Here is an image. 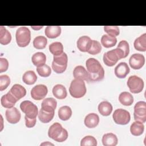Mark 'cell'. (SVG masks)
Wrapping results in <instances>:
<instances>
[{
	"instance_id": "836d02e7",
	"label": "cell",
	"mask_w": 146,
	"mask_h": 146,
	"mask_svg": "<svg viewBox=\"0 0 146 146\" xmlns=\"http://www.w3.org/2000/svg\"><path fill=\"white\" fill-rule=\"evenodd\" d=\"M49 51L54 55H59L63 52V46L59 42H53L49 46Z\"/></svg>"
},
{
	"instance_id": "8d00e7d4",
	"label": "cell",
	"mask_w": 146,
	"mask_h": 146,
	"mask_svg": "<svg viewBox=\"0 0 146 146\" xmlns=\"http://www.w3.org/2000/svg\"><path fill=\"white\" fill-rule=\"evenodd\" d=\"M96 139L92 136H86L84 137L80 142L81 146H96Z\"/></svg>"
},
{
	"instance_id": "4dcf8cb0",
	"label": "cell",
	"mask_w": 146,
	"mask_h": 146,
	"mask_svg": "<svg viewBox=\"0 0 146 146\" xmlns=\"http://www.w3.org/2000/svg\"><path fill=\"white\" fill-rule=\"evenodd\" d=\"M37 80V76L34 71L30 70L25 72L22 76L23 82L28 85L34 84Z\"/></svg>"
},
{
	"instance_id": "5bb4252c",
	"label": "cell",
	"mask_w": 146,
	"mask_h": 146,
	"mask_svg": "<svg viewBox=\"0 0 146 146\" xmlns=\"http://www.w3.org/2000/svg\"><path fill=\"white\" fill-rule=\"evenodd\" d=\"M18 100L9 91L6 94L3 95L1 99V105L6 108H11L14 107Z\"/></svg>"
},
{
	"instance_id": "52a82bcc",
	"label": "cell",
	"mask_w": 146,
	"mask_h": 146,
	"mask_svg": "<svg viewBox=\"0 0 146 146\" xmlns=\"http://www.w3.org/2000/svg\"><path fill=\"white\" fill-rule=\"evenodd\" d=\"M20 108L30 118H36L38 114L37 106L29 100H24L20 104Z\"/></svg>"
},
{
	"instance_id": "74e56055",
	"label": "cell",
	"mask_w": 146,
	"mask_h": 146,
	"mask_svg": "<svg viewBox=\"0 0 146 146\" xmlns=\"http://www.w3.org/2000/svg\"><path fill=\"white\" fill-rule=\"evenodd\" d=\"M36 71L42 77H48L51 73V69L47 64H44L40 67L36 68Z\"/></svg>"
},
{
	"instance_id": "5b68a950",
	"label": "cell",
	"mask_w": 146,
	"mask_h": 146,
	"mask_svg": "<svg viewBox=\"0 0 146 146\" xmlns=\"http://www.w3.org/2000/svg\"><path fill=\"white\" fill-rule=\"evenodd\" d=\"M68 57L65 52L59 55H54L52 62V70L58 74H61L65 71L67 66Z\"/></svg>"
},
{
	"instance_id": "44dd1931",
	"label": "cell",
	"mask_w": 146,
	"mask_h": 146,
	"mask_svg": "<svg viewBox=\"0 0 146 146\" xmlns=\"http://www.w3.org/2000/svg\"><path fill=\"white\" fill-rule=\"evenodd\" d=\"M102 141L104 146H115L117 144L118 139L114 133H108L103 136Z\"/></svg>"
},
{
	"instance_id": "7c38bea8",
	"label": "cell",
	"mask_w": 146,
	"mask_h": 146,
	"mask_svg": "<svg viewBox=\"0 0 146 146\" xmlns=\"http://www.w3.org/2000/svg\"><path fill=\"white\" fill-rule=\"evenodd\" d=\"M5 116L7 121L9 123L16 124L19 121L21 115L19 111L17 108L13 107L6 110Z\"/></svg>"
},
{
	"instance_id": "8fae6325",
	"label": "cell",
	"mask_w": 146,
	"mask_h": 146,
	"mask_svg": "<svg viewBox=\"0 0 146 146\" xmlns=\"http://www.w3.org/2000/svg\"><path fill=\"white\" fill-rule=\"evenodd\" d=\"M86 66L87 71L90 74H97L104 70L100 62L93 58H88L86 60Z\"/></svg>"
},
{
	"instance_id": "f546056e",
	"label": "cell",
	"mask_w": 146,
	"mask_h": 146,
	"mask_svg": "<svg viewBox=\"0 0 146 146\" xmlns=\"http://www.w3.org/2000/svg\"><path fill=\"white\" fill-rule=\"evenodd\" d=\"M117 42L116 37L110 36L108 34H104L102 36L101 43L106 48H110L114 46Z\"/></svg>"
},
{
	"instance_id": "2e32d148",
	"label": "cell",
	"mask_w": 146,
	"mask_h": 146,
	"mask_svg": "<svg viewBox=\"0 0 146 146\" xmlns=\"http://www.w3.org/2000/svg\"><path fill=\"white\" fill-rule=\"evenodd\" d=\"M92 40L88 36H80L77 42L76 45L78 48L82 52H87L90 49Z\"/></svg>"
},
{
	"instance_id": "6da1fadb",
	"label": "cell",
	"mask_w": 146,
	"mask_h": 146,
	"mask_svg": "<svg viewBox=\"0 0 146 146\" xmlns=\"http://www.w3.org/2000/svg\"><path fill=\"white\" fill-rule=\"evenodd\" d=\"M48 137L58 142H63L68 137L67 130L59 123H55L50 126L48 131Z\"/></svg>"
},
{
	"instance_id": "7bdbcfd3",
	"label": "cell",
	"mask_w": 146,
	"mask_h": 146,
	"mask_svg": "<svg viewBox=\"0 0 146 146\" xmlns=\"http://www.w3.org/2000/svg\"><path fill=\"white\" fill-rule=\"evenodd\" d=\"M9 67V62L6 58H0V72L6 71Z\"/></svg>"
},
{
	"instance_id": "9c48e42d",
	"label": "cell",
	"mask_w": 146,
	"mask_h": 146,
	"mask_svg": "<svg viewBox=\"0 0 146 146\" xmlns=\"http://www.w3.org/2000/svg\"><path fill=\"white\" fill-rule=\"evenodd\" d=\"M112 117L115 123L120 125L127 124L131 119L129 112L122 108L116 110L113 113Z\"/></svg>"
},
{
	"instance_id": "30bf717a",
	"label": "cell",
	"mask_w": 146,
	"mask_h": 146,
	"mask_svg": "<svg viewBox=\"0 0 146 146\" xmlns=\"http://www.w3.org/2000/svg\"><path fill=\"white\" fill-rule=\"evenodd\" d=\"M48 92L47 87L44 84H38L34 86L31 90V98L36 100L43 99Z\"/></svg>"
},
{
	"instance_id": "ab89813d",
	"label": "cell",
	"mask_w": 146,
	"mask_h": 146,
	"mask_svg": "<svg viewBox=\"0 0 146 146\" xmlns=\"http://www.w3.org/2000/svg\"><path fill=\"white\" fill-rule=\"evenodd\" d=\"M10 83V79L7 75L0 76V91H2L6 89Z\"/></svg>"
},
{
	"instance_id": "8992f818",
	"label": "cell",
	"mask_w": 146,
	"mask_h": 146,
	"mask_svg": "<svg viewBox=\"0 0 146 146\" xmlns=\"http://www.w3.org/2000/svg\"><path fill=\"white\" fill-rule=\"evenodd\" d=\"M127 86L129 91L133 94L141 92L144 88L143 80L136 75L130 76L127 81Z\"/></svg>"
},
{
	"instance_id": "7402d4cb",
	"label": "cell",
	"mask_w": 146,
	"mask_h": 146,
	"mask_svg": "<svg viewBox=\"0 0 146 146\" xmlns=\"http://www.w3.org/2000/svg\"><path fill=\"white\" fill-rule=\"evenodd\" d=\"M45 35L49 38H55L61 33V27L59 26H48L44 30Z\"/></svg>"
},
{
	"instance_id": "9a60e30c",
	"label": "cell",
	"mask_w": 146,
	"mask_h": 146,
	"mask_svg": "<svg viewBox=\"0 0 146 146\" xmlns=\"http://www.w3.org/2000/svg\"><path fill=\"white\" fill-rule=\"evenodd\" d=\"M130 71L128 64L125 62L119 63L115 68V75L120 79L124 78Z\"/></svg>"
},
{
	"instance_id": "d590c367",
	"label": "cell",
	"mask_w": 146,
	"mask_h": 146,
	"mask_svg": "<svg viewBox=\"0 0 146 146\" xmlns=\"http://www.w3.org/2000/svg\"><path fill=\"white\" fill-rule=\"evenodd\" d=\"M102 46L100 43L95 40H92L90 49L87 52L91 55H96L101 52Z\"/></svg>"
},
{
	"instance_id": "f35d334b",
	"label": "cell",
	"mask_w": 146,
	"mask_h": 146,
	"mask_svg": "<svg viewBox=\"0 0 146 146\" xmlns=\"http://www.w3.org/2000/svg\"><path fill=\"white\" fill-rule=\"evenodd\" d=\"M104 30L108 35L112 36H116L119 35V28L117 26H104Z\"/></svg>"
},
{
	"instance_id": "f6af8a7d",
	"label": "cell",
	"mask_w": 146,
	"mask_h": 146,
	"mask_svg": "<svg viewBox=\"0 0 146 146\" xmlns=\"http://www.w3.org/2000/svg\"><path fill=\"white\" fill-rule=\"evenodd\" d=\"M54 145L53 144L51 143H49V142H44V143H43L42 144H40V145Z\"/></svg>"
},
{
	"instance_id": "3957f363",
	"label": "cell",
	"mask_w": 146,
	"mask_h": 146,
	"mask_svg": "<svg viewBox=\"0 0 146 146\" xmlns=\"http://www.w3.org/2000/svg\"><path fill=\"white\" fill-rule=\"evenodd\" d=\"M16 42L19 47H25L27 46L31 40V33L30 30L25 27H19L15 34Z\"/></svg>"
},
{
	"instance_id": "f1b7e54d",
	"label": "cell",
	"mask_w": 146,
	"mask_h": 146,
	"mask_svg": "<svg viewBox=\"0 0 146 146\" xmlns=\"http://www.w3.org/2000/svg\"><path fill=\"white\" fill-rule=\"evenodd\" d=\"M119 100L123 105L129 106L133 102V97L128 92H123L119 96Z\"/></svg>"
},
{
	"instance_id": "60d3db41",
	"label": "cell",
	"mask_w": 146,
	"mask_h": 146,
	"mask_svg": "<svg viewBox=\"0 0 146 146\" xmlns=\"http://www.w3.org/2000/svg\"><path fill=\"white\" fill-rule=\"evenodd\" d=\"M117 48L120 49L123 52L124 58H126L128 55L129 52V47L128 43L126 40L120 41L119 43Z\"/></svg>"
},
{
	"instance_id": "cb8c5ba5",
	"label": "cell",
	"mask_w": 146,
	"mask_h": 146,
	"mask_svg": "<svg viewBox=\"0 0 146 146\" xmlns=\"http://www.w3.org/2000/svg\"><path fill=\"white\" fill-rule=\"evenodd\" d=\"M33 63L36 67H40L45 64L46 61V55L42 52H38L33 55L31 58Z\"/></svg>"
},
{
	"instance_id": "277c9868",
	"label": "cell",
	"mask_w": 146,
	"mask_h": 146,
	"mask_svg": "<svg viewBox=\"0 0 146 146\" xmlns=\"http://www.w3.org/2000/svg\"><path fill=\"white\" fill-rule=\"evenodd\" d=\"M122 58H124L123 52L118 48L105 52L103 58L104 64L110 67L114 66L119 60Z\"/></svg>"
},
{
	"instance_id": "83f0119b",
	"label": "cell",
	"mask_w": 146,
	"mask_h": 146,
	"mask_svg": "<svg viewBox=\"0 0 146 146\" xmlns=\"http://www.w3.org/2000/svg\"><path fill=\"white\" fill-rule=\"evenodd\" d=\"M144 130V125L143 123L135 121L130 127V131L132 135L138 136L143 134Z\"/></svg>"
},
{
	"instance_id": "484cf974",
	"label": "cell",
	"mask_w": 146,
	"mask_h": 146,
	"mask_svg": "<svg viewBox=\"0 0 146 146\" xmlns=\"http://www.w3.org/2000/svg\"><path fill=\"white\" fill-rule=\"evenodd\" d=\"M135 48L139 51L144 52L146 50V34L144 33L136 38L133 43Z\"/></svg>"
},
{
	"instance_id": "ba28073f",
	"label": "cell",
	"mask_w": 146,
	"mask_h": 146,
	"mask_svg": "<svg viewBox=\"0 0 146 146\" xmlns=\"http://www.w3.org/2000/svg\"><path fill=\"white\" fill-rule=\"evenodd\" d=\"M133 117L135 121L143 123L146 121V103L144 101H139L135 104Z\"/></svg>"
},
{
	"instance_id": "603a6c76",
	"label": "cell",
	"mask_w": 146,
	"mask_h": 146,
	"mask_svg": "<svg viewBox=\"0 0 146 146\" xmlns=\"http://www.w3.org/2000/svg\"><path fill=\"white\" fill-rule=\"evenodd\" d=\"M52 94L54 96L58 99H64L67 95L66 87L62 84H56L52 88Z\"/></svg>"
},
{
	"instance_id": "b9f144b4",
	"label": "cell",
	"mask_w": 146,
	"mask_h": 146,
	"mask_svg": "<svg viewBox=\"0 0 146 146\" xmlns=\"http://www.w3.org/2000/svg\"><path fill=\"white\" fill-rule=\"evenodd\" d=\"M89 75V81L91 82H97L103 79L104 76V70H103L100 72L95 74H90Z\"/></svg>"
},
{
	"instance_id": "7a4b0ae2",
	"label": "cell",
	"mask_w": 146,
	"mask_h": 146,
	"mask_svg": "<svg viewBox=\"0 0 146 146\" xmlns=\"http://www.w3.org/2000/svg\"><path fill=\"white\" fill-rule=\"evenodd\" d=\"M85 83L82 79H74L71 82L69 88L70 95L75 98H80L84 96L86 93Z\"/></svg>"
},
{
	"instance_id": "ee69618b",
	"label": "cell",
	"mask_w": 146,
	"mask_h": 146,
	"mask_svg": "<svg viewBox=\"0 0 146 146\" xmlns=\"http://www.w3.org/2000/svg\"><path fill=\"white\" fill-rule=\"evenodd\" d=\"M25 124L27 128H32L35 126L36 124V118H30L25 115Z\"/></svg>"
},
{
	"instance_id": "ac0fdd59",
	"label": "cell",
	"mask_w": 146,
	"mask_h": 146,
	"mask_svg": "<svg viewBox=\"0 0 146 146\" xmlns=\"http://www.w3.org/2000/svg\"><path fill=\"white\" fill-rule=\"evenodd\" d=\"M84 123L85 125L89 128L96 127L99 123V117L95 113L88 114L84 118Z\"/></svg>"
},
{
	"instance_id": "d6a6232c",
	"label": "cell",
	"mask_w": 146,
	"mask_h": 146,
	"mask_svg": "<svg viewBox=\"0 0 146 146\" xmlns=\"http://www.w3.org/2000/svg\"><path fill=\"white\" fill-rule=\"evenodd\" d=\"M54 116V112H49L44 111L42 108L39 110L38 113V118L39 120L43 123H49L52 120Z\"/></svg>"
},
{
	"instance_id": "e575fe53",
	"label": "cell",
	"mask_w": 146,
	"mask_h": 146,
	"mask_svg": "<svg viewBox=\"0 0 146 146\" xmlns=\"http://www.w3.org/2000/svg\"><path fill=\"white\" fill-rule=\"evenodd\" d=\"M47 43V39L45 36H38L33 40V46L36 49H43Z\"/></svg>"
},
{
	"instance_id": "ffe728a7",
	"label": "cell",
	"mask_w": 146,
	"mask_h": 146,
	"mask_svg": "<svg viewBox=\"0 0 146 146\" xmlns=\"http://www.w3.org/2000/svg\"><path fill=\"white\" fill-rule=\"evenodd\" d=\"M9 91L18 100L23 98L26 94L25 88L19 84H14Z\"/></svg>"
},
{
	"instance_id": "d4e9b609",
	"label": "cell",
	"mask_w": 146,
	"mask_h": 146,
	"mask_svg": "<svg viewBox=\"0 0 146 146\" xmlns=\"http://www.w3.org/2000/svg\"><path fill=\"white\" fill-rule=\"evenodd\" d=\"M98 111L103 116H109L112 111V106L107 101H103L98 106Z\"/></svg>"
},
{
	"instance_id": "e0dca14e",
	"label": "cell",
	"mask_w": 146,
	"mask_h": 146,
	"mask_svg": "<svg viewBox=\"0 0 146 146\" xmlns=\"http://www.w3.org/2000/svg\"><path fill=\"white\" fill-rule=\"evenodd\" d=\"M73 75L75 79H79L89 82L88 72L82 66L75 67L73 71Z\"/></svg>"
},
{
	"instance_id": "1f68e13d",
	"label": "cell",
	"mask_w": 146,
	"mask_h": 146,
	"mask_svg": "<svg viewBox=\"0 0 146 146\" xmlns=\"http://www.w3.org/2000/svg\"><path fill=\"white\" fill-rule=\"evenodd\" d=\"M72 115V110L67 106L61 107L58 110V116L60 119L63 121L68 120Z\"/></svg>"
},
{
	"instance_id": "d6986e66",
	"label": "cell",
	"mask_w": 146,
	"mask_h": 146,
	"mask_svg": "<svg viewBox=\"0 0 146 146\" xmlns=\"http://www.w3.org/2000/svg\"><path fill=\"white\" fill-rule=\"evenodd\" d=\"M42 109L45 111L52 112H54L56 108L57 102L53 98H47L44 99L42 103Z\"/></svg>"
},
{
	"instance_id": "4fadbf2b",
	"label": "cell",
	"mask_w": 146,
	"mask_h": 146,
	"mask_svg": "<svg viewBox=\"0 0 146 146\" xmlns=\"http://www.w3.org/2000/svg\"><path fill=\"white\" fill-rule=\"evenodd\" d=\"M145 63V58L140 54H134L129 59V64L134 70L140 69Z\"/></svg>"
},
{
	"instance_id": "4316f807",
	"label": "cell",
	"mask_w": 146,
	"mask_h": 146,
	"mask_svg": "<svg viewBox=\"0 0 146 146\" xmlns=\"http://www.w3.org/2000/svg\"><path fill=\"white\" fill-rule=\"evenodd\" d=\"M11 40L10 33L4 27L0 26V43L3 45L8 44Z\"/></svg>"
}]
</instances>
